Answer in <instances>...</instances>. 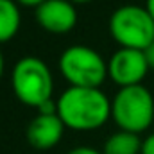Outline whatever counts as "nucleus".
Returning a JSON list of instances; mask_svg holds the SVG:
<instances>
[{"instance_id": "nucleus-1", "label": "nucleus", "mask_w": 154, "mask_h": 154, "mask_svg": "<svg viewBox=\"0 0 154 154\" xmlns=\"http://www.w3.org/2000/svg\"><path fill=\"white\" fill-rule=\"evenodd\" d=\"M57 115L65 127L75 131L99 129L111 116V100L100 88H66L57 99Z\"/></svg>"}, {"instance_id": "nucleus-2", "label": "nucleus", "mask_w": 154, "mask_h": 154, "mask_svg": "<svg viewBox=\"0 0 154 154\" xmlns=\"http://www.w3.org/2000/svg\"><path fill=\"white\" fill-rule=\"evenodd\" d=\"M11 88L20 102L39 108L41 104L52 100L54 79L45 61L34 56H25L13 66Z\"/></svg>"}, {"instance_id": "nucleus-3", "label": "nucleus", "mask_w": 154, "mask_h": 154, "mask_svg": "<svg viewBox=\"0 0 154 154\" xmlns=\"http://www.w3.org/2000/svg\"><path fill=\"white\" fill-rule=\"evenodd\" d=\"M111 118L120 131L142 133L154 122V97L143 86L120 88L111 100Z\"/></svg>"}, {"instance_id": "nucleus-4", "label": "nucleus", "mask_w": 154, "mask_h": 154, "mask_svg": "<svg viewBox=\"0 0 154 154\" xmlns=\"http://www.w3.org/2000/svg\"><path fill=\"white\" fill-rule=\"evenodd\" d=\"M109 32L122 48L145 50L154 39V20L145 5L125 4L111 13Z\"/></svg>"}, {"instance_id": "nucleus-5", "label": "nucleus", "mask_w": 154, "mask_h": 154, "mask_svg": "<svg viewBox=\"0 0 154 154\" xmlns=\"http://www.w3.org/2000/svg\"><path fill=\"white\" fill-rule=\"evenodd\" d=\"M59 70L70 86L99 88L108 75V63L95 48L72 45L59 56Z\"/></svg>"}, {"instance_id": "nucleus-6", "label": "nucleus", "mask_w": 154, "mask_h": 154, "mask_svg": "<svg viewBox=\"0 0 154 154\" xmlns=\"http://www.w3.org/2000/svg\"><path fill=\"white\" fill-rule=\"evenodd\" d=\"M149 72V63L143 50L118 48L108 61V75L120 88L142 84Z\"/></svg>"}, {"instance_id": "nucleus-7", "label": "nucleus", "mask_w": 154, "mask_h": 154, "mask_svg": "<svg viewBox=\"0 0 154 154\" xmlns=\"http://www.w3.org/2000/svg\"><path fill=\"white\" fill-rule=\"evenodd\" d=\"M41 29L52 34H66L77 23L75 4L70 0H45L34 11Z\"/></svg>"}, {"instance_id": "nucleus-8", "label": "nucleus", "mask_w": 154, "mask_h": 154, "mask_svg": "<svg viewBox=\"0 0 154 154\" xmlns=\"http://www.w3.org/2000/svg\"><path fill=\"white\" fill-rule=\"evenodd\" d=\"M65 124L57 113H38L27 125V142L38 151L56 147L63 136Z\"/></svg>"}, {"instance_id": "nucleus-9", "label": "nucleus", "mask_w": 154, "mask_h": 154, "mask_svg": "<svg viewBox=\"0 0 154 154\" xmlns=\"http://www.w3.org/2000/svg\"><path fill=\"white\" fill-rule=\"evenodd\" d=\"M102 154H142V140L134 133L116 131L104 142Z\"/></svg>"}, {"instance_id": "nucleus-10", "label": "nucleus", "mask_w": 154, "mask_h": 154, "mask_svg": "<svg viewBox=\"0 0 154 154\" xmlns=\"http://www.w3.org/2000/svg\"><path fill=\"white\" fill-rule=\"evenodd\" d=\"M22 23L20 7L14 0H0V43L16 36Z\"/></svg>"}, {"instance_id": "nucleus-11", "label": "nucleus", "mask_w": 154, "mask_h": 154, "mask_svg": "<svg viewBox=\"0 0 154 154\" xmlns=\"http://www.w3.org/2000/svg\"><path fill=\"white\" fill-rule=\"evenodd\" d=\"M142 154H154V133L142 140Z\"/></svg>"}, {"instance_id": "nucleus-12", "label": "nucleus", "mask_w": 154, "mask_h": 154, "mask_svg": "<svg viewBox=\"0 0 154 154\" xmlns=\"http://www.w3.org/2000/svg\"><path fill=\"white\" fill-rule=\"evenodd\" d=\"M66 154H102L100 151H95L91 147H86V145H81V147H74L72 151H68Z\"/></svg>"}, {"instance_id": "nucleus-13", "label": "nucleus", "mask_w": 154, "mask_h": 154, "mask_svg": "<svg viewBox=\"0 0 154 154\" xmlns=\"http://www.w3.org/2000/svg\"><path fill=\"white\" fill-rule=\"evenodd\" d=\"M143 54H145V59L149 63V68H154V39L149 43V47L143 50Z\"/></svg>"}, {"instance_id": "nucleus-14", "label": "nucleus", "mask_w": 154, "mask_h": 154, "mask_svg": "<svg viewBox=\"0 0 154 154\" xmlns=\"http://www.w3.org/2000/svg\"><path fill=\"white\" fill-rule=\"evenodd\" d=\"M14 2H16L18 5H25V7H34V9H36L39 4H43L45 0H14Z\"/></svg>"}, {"instance_id": "nucleus-15", "label": "nucleus", "mask_w": 154, "mask_h": 154, "mask_svg": "<svg viewBox=\"0 0 154 154\" xmlns=\"http://www.w3.org/2000/svg\"><path fill=\"white\" fill-rule=\"evenodd\" d=\"M145 9L149 11V14H151V18L154 20V0H147V2H145Z\"/></svg>"}, {"instance_id": "nucleus-16", "label": "nucleus", "mask_w": 154, "mask_h": 154, "mask_svg": "<svg viewBox=\"0 0 154 154\" xmlns=\"http://www.w3.org/2000/svg\"><path fill=\"white\" fill-rule=\"evenodd\" d=\"M4 74V56H2V52H0V77Z\"/></svg>"}, {"instance_id": "nucleus-17", "label": "nucleus", "mask_w": 154, "mask_h": 154, "mask_svg": "<svg viewBox=\"0 0 154 154\" xmlns=\"http://www.w3.org/2000/svg\"><path fill=\"white\" fill-rule=\"evenodd\" d=\"M72 4H86V2H91V0H70Z\"/></svg>"}]
</instances>
